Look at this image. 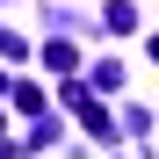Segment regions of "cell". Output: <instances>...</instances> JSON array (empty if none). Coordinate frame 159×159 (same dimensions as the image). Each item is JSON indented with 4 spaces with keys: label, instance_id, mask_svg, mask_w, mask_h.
<instances>
[{
    "label": "cell",
    "instance_id": "7a4b0ae2",
    "mask_svg": "<svg viewBox=\"0 0 159 159\" xmlns=\"http://www.w3.org/2000/svg\"><path fill=\"white\" fill-rule=\"evenodd\" d=\"M123 130H130V138H145V130H152V109H138V101H130V109H123Z\"/></svg>",
    "mask_w": 159,
    "mask_h": 159
},
{
    "label": "cell",
    "instance_id": "6da1fadb",
    "mask_svg": "<svg viewBox=\"0 0 159 159\" xmlns=\"http://www.w3.org/2000/svg\"><path fill=\"white\" fill-rule=\"evenodd\" d=\"M43 65H51V72H72V65H80V51H72V43H51V51H43Z\"/></svg>",
    "mask_w": 159,
    "mask_h": 159
}]
</instances>
